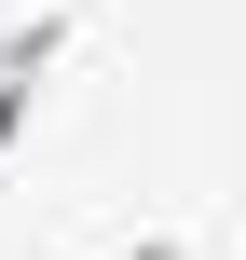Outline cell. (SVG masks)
<instances>
[{
    "mask_svg": "<svg viewBox=\"0 0 246 260\" xmlns=\"http://www.w3.org/2000/svg\"><path fill=\"white\" fill-rule=\"evenodd\" d=\"M41 55H55V27H14L0 41V137H14V82H41Z\"/></svg>",
    "mask_w": 246,
    "mask_h": 260,
    "instance_id": "cell-1",
    "label": "cell"
}]
</instances>
